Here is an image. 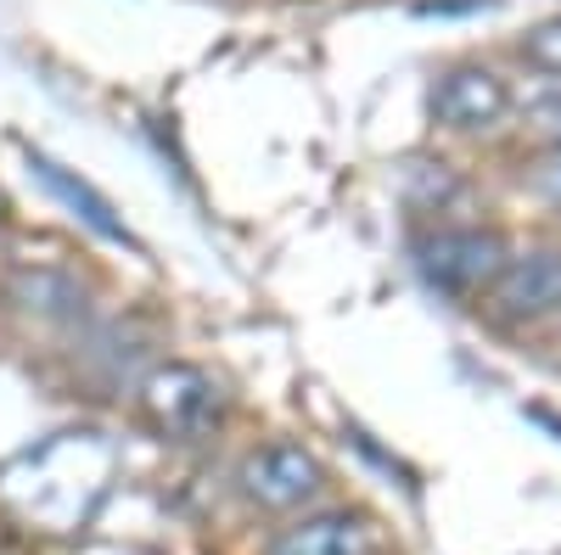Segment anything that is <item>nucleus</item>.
Returning <instances> with one entry per match:
<instances>
[{"instance_id": "f257e3e1", "label": "nucleus", "mask_w": 561, "mask_h": 555, "mask_svg": "<svg viewBox=\"0 0 561 555\" xmlns=\"http://www.w3.org/2000/svg\"><path fill=\"white\" fill-rule=\"evenodd\" d=\"M140 409L152 415V427L169 438H203L219 421V382L197 365H158L140 382Z\"/></svg>"}, {"instance_id": "f03ea898", "label": "nucleus", "mask_w": 561, "mask_h": 555, "mask_svg": "<svg viewBox=\"0 0 561 555\" xmlns=\"http://www.w3.org/2000/svg\"><path fill=\"white\" fill-rule=\"evenodd\" d=\"M421 258V275L438 287V292H478V287H494L500 269L511 264L505 253V236L494 230H438L415 247Z\"/></svg>"}, {"instance_id": "7ed1b4c3", "label": "nucleus", "mask_w": 561, "mask_h": 555, "mask_svg": "<svg viewBox=\"0 0 561 555\" xmlns=\"http://www.w3.org/2000/svg\"><path fill=\"white\" fill-rule=\"evenodd\" d=\"M237 483L253 505H264V511H293L309 494H320V460L298 443H264L242 460Z\"/></svg>"}, {"instance_id": "20e7f679", "label": "nucleus", "mask_w": 561, "mask_h": 555, "mask_svg": "<svg viewBox=\"0 0 561 555\" xmlns=\"http://www.w3.org/2000/svg\"><path fill=\"white\" fill-rule=\"evenodd\" d=\"M511 113V90L489 68H449L433 84V118L449 129H494Z\"/></svg>"}, {"instance_id": "39448f33", "label": "nucleus", "mask_w": 561, "mask_h": 555, "mask_svg": "<svg viewBox=\"0 0 561 555\" xmlns=\"http://www.w3.org/2000/svg\"><path fill=\"white\" fill-rule=\"evenodd\" d=\"M377 528L354 511H320L270 539V555H377Z\"/></svg>"}, {"instance_id": "423d86ee", "label": "nucleus", "mask_w": 561, "mask_h": 555, "mask_svg": "<svg viewBox=\"0 0 561 555\" xmlns=\"http://www.w3.org/2000/svg\"><path fill=\"white\" fill-rule=\"evenodd\" d=\"M494 303L511 320H539V314L561 309V247L511 258L494 281Z\"/></svg>"}, {"instance_id": "0eeeda50", "label": "nucleus", "mask_w": 561, "mask_h": 555, "mask_svg": "<svg viewBox=\"0 0 561 555\" xmlns=\"http://www.w3.org/2000/svg\"><path fill=\"white\" fill-rule=\"evenodd\" d=\"M28 174L45 185V192H51L57 203H68L90 230H96V236H107V242H124V247H135V236H129V230H124V219L113 213V203L96 192V185H90V180H79L73 169H62L57 158H45V152H28Z\"/></svg>"}, {"instance_id": "6e6552de", "label": "nucleus", "mask_w": 561, "mask_h": 555, "mask_svg": "<svg viewBox=\"0 0 561 555\" xmlns=\"http://www.w3.org/2000/svg\"><path fill=\"white\" fill-rule=\"evenodd\" d=\"M12 292H18V303L23 309H39V314H73L84 298L73 292V281H62V275H51V269H23L18 281H12Z\"/></svg>"}, {"instance_id": "1a4fd4ad", "label": "nucleus", "mask_w": 561, "mask_h": 555, "mask_svg": "<svg viewBox=\"0 0 561 555\" xmlns=\"http://www.w3.org/2000/svg\"><path fill=\"white\" fill-rule=\"evenodd\" d=\"M523 62L539 68V73H556V79H561V18H545L539 28L523 34Z\"/></svg>"}, {"instance_id": "9d476101", "label": "nucleus", "mask_w": 561, "mask_h": 555, "mask_svg": "<svg viewBox=\"0 0 561 555\" xmlns=\"http://www.w3.org/2000/svg\"><path fill=\"white\" fill-rule=\"evenodd\" d=\"M528 113H534V118H539L550 135H561V79H556L550 90H539V96L528 102Z\"/></svg>"}, {"instance_id": "9b49d317", "label": "nucleus", "mask_w": 561, "mask_h": 555, "mask_svg": "<svg viewBox=\"0 0 561 555\" xmlns=\"http://www.w3.org/2000/svg\"><path fill=\"white\" fill-rule=\"evenodd\" d=\"M539 192L561 203V141H556V152H550V158H545V169H539Z\"/></svg>"}]
</instances>
